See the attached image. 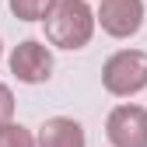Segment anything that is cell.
Wrapping results in <instances>:
<instances>
[{
	"mask_svg": "<svg viewBox=\"0 0 147 147\" xmlns=\"http://www.w3.org/2000/svg\"><path fill=\"white\" fill-rule=\"evenodd\" d=\"M7 67L21 84H46L53 77V49L39 39H25L11 49Z\"/></svg>",
	"mask_w": 147,
	"mask_h": 147,
	"instance_id": "3",
	"label": "cell"
},
{
	"mask_svg": "<svg viewBox=\"0 0 147 147\" xmlns=\"http://www.w3.org/2000/svg\"><path fill=\"white\" fill-rule=\"evenodd\" d=\"M0 60H4V42H0Z\"/></svg>",
	"mask_w": 147,
	"mask_h": 147,
	"instance_id": "10",
	"label": "cell"
},
{
	"mask_svg": "<svg viewBox=\"0 0 147 147\" xmlns=\"http://www.w3.org/2000/svg\"><path fill=\"white\" fill-rule=\"evenodd\" d=\"M14 119V91L0 81V126Z\"/></svg>",
	"mask_w": 147,
	"mask_h": 147,
	"instance_id": "9",
	"label": "cell"
},
{
	"mask_svg": "<svg viewBox=\"0 0 147 147\" xmlns=\"http://www.w3.org/2000/svg\"><path fill=\"white\" fill-rule=\"evenodd\" d=\"M39 147H88L84 126L70 116H53L39 126Z\"/></svg>",
	"mask_w": 147,
	"mask_h": 147,
	"instance_id": "6",
	"label": "cell"
},
{
	"mask_svg": "<svg viewBox=\"0 0 147 147\" xmlns=\"http://www.w3.org/2000/svg\"><path fill=\"white\" fill-rule=\"evenodd\" d=\"M7 7L18 21H46L56 0H7Z\"/></svg>",
	"mask_w": 147,
	"mask_h": 147,
	"instance_id": "7",
	"label": "cell"
},
{
	"mask_svg": "<svg viewBox=\"0 0 147 147\" xmlns=\"http://www.w3.org/2000/svg\"><path fill=\"white\" fill-rule=\"evenodd\" d=\"M102 88L112 98H133L147 88V53L144 49H119L102 67Z\"/></svg>",
	"mask_w": 147,
	"mask_h": 147,
	"instance_id": "2",
	"label": "cell"
},
{
	"mask_svg": "<svg viewBox=\"0 0 147 147\" xmlns=\"http://www.w3.org/2000/svg\"><path fill=\"white\" fill-rule=\"evenodd\" d=\"M105 137L112 147H147V109L123 102L105 119Z\"/></svg>",
	"mask_w": 147,
	"mask_h": 147,
	"instance_id": "4",
	"label": "cell"
},
{
	"mask_svg": "<svg viewBox=\"0 0 147 147\" xmlns=\"http://www.w3.org/2000/svg\"><path fill=\"white\" fill-rule=\"evenodd\" d=\"M0 147H39V140H35V133L28 126L11 119V123L0 126Z\"/></svg>",
	"mask_w": 147,
	"mask_h": 147,
	"instance_id": "8",
	"label": "cell"
},
{
	"mask_svg": "<svg viewBox=\"0 0 147 147\" xmlns=\"http://www.w3.org/2000/svg\"><path fill=\"white\" fill-rule=\"evenodd\" d=\"M98 11L88 0H56L46 18V42L56 49H84L95 39Z\"/></svg>",
	"mask_w": 147,
	"mask_h": 147,
	"instance_id": "1",
	"label": "cell"
},
{
	"mask_svg": "<svg viewBox=\"0 0 147 147\" xmlns=\"http://www.w3.org/2000/svg\"><path fill=\"white\" fill-rule=\"evenodd\" d=\"M147 7L144 0H102L98 4V25L112 39H130L144 28Z\"/></svg>",
	"mask_w": 147,
	"mask_h": 147,
	"instance_id": "5",
	"label": "cell"
}]
</instances>
